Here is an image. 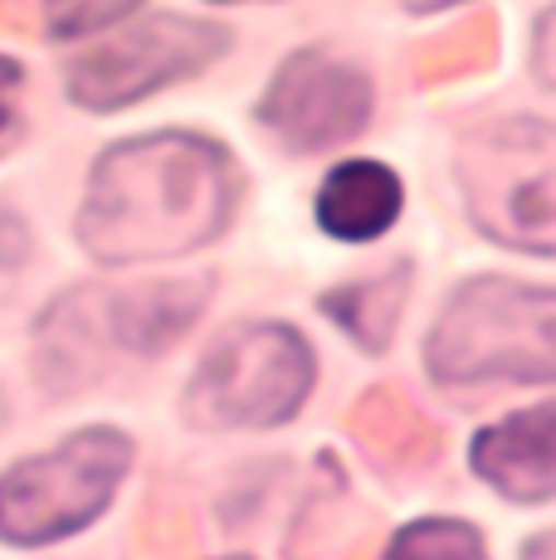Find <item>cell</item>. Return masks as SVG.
<instances>
[{
  "label": "cell",
  "instance_id": "6da1fadb",
  "mask_svg": "<svg viewBox=\"0 0 556 560\" xmlns=\"http://www.w3.org/2000/svg\"><path fill=\"white\" fill-rule=\"evenodd\" d=\"M234 190V161L210 137H132L93 166L79 240L99 264H157L190 254L224 230Z\"/></svg>",
  "mask_w": 556,
  "mask_h": 560
},
{
  "label": "cell",
  "instance_id": "7a4b0ae2",
  "mask_svg": "<svg viewBox=\"0 0 556 560\" xmlns=\"http://www.w3.org/2000/svg\"><path fill=\"white\" fill-rule=\"evenodd\" d=\"M425 365L444 385L532 381L552 385L556 375V298L552 288L474 278L464 283L440 322L430 327Z\"/></svg>",
  "mask_w": 556,
  "mask_h": 560
},
{
  "label": "cell",
  "instance_id": "3957f363",
  "mask_svg": "<svg viewBox=\"0 0 556 560\" xmlns=\"http://www.w3.org/2000/svg\"><path fill=\"white\" fill-rule=\"evenodd\" d=\"M132 468V439L117 429H79L59 448L0 472V541L45 546L99 522Z\"/></svg>",
  "mask_w": 556,
  "mask_h": 560
},
{
  "label": "cell",
  "instance_id": "277c9868",
  "mask_svg": "<svg viewBox=\"0 0 556 560\" xmlns=\"http://www.w3.org/2000/svg\"><path fill=\"white\" fill-rule=\"evenodd\" d=\"M313 390V351L293 327L250 322L206 351L186 390V415L200 429H274L298 415Z\"/></svg>",
  "mask_w": 556,
  "mask_h": 560
},
{
  "label": "cell",
  "instance_id": "5b68a950",
  "mask_svg": "<svg viewBox=\"0 0 556 560\" xmlns=\"http://www.w3.org/2000/svg\"><path fill=\"white\" fill-rule=\"evenodd\" d=\"M210 298V278H176V283H132V288H73L39 322L45 351H55L63 375H83V351H123V357H157L196 322Z\"/></svg>",
  "mask_w": 556,
  "mask_h": 560
},
{
  "label": "cell",
  "instance_id": "8992f818",
  "mask_svg": "<svg viewBox=\"0 0 556 560\" xmlns=\"http://www.w3.org/2000/svg\"><path fill=\"white\" fill-rule=\"evenodd\" d=\"M468 190V214L498 244L528 254L556 249L552 214V127L537 117L498 122L459 161Z\"/></svg>",
  "mask_w": 556,
  "mask_h": 560
},
{
  "label": "cell",
  "instance_id": "52a82bcc",
  "mask_svg": "<svg viewBox=\"0 0 556 560\" xmlns=\"http://www.w3.org/2000/svg\"><path fill=\"white\" fill-rule=\"evenodd\" d=\"M224 54V30L190 15H152L142 25H127L123 35H108L89 45L83 59L69 69V98L93 113H113L147 93L166 89L176 79H190L210 59Z\"/></svg>",
  "mask_w": 556,
  "mask_h": 560
},
{
  "label": "cell",
  "instance_id": "ba28073f",
  "mask_svg": "<svg viewBox=\"0 0 556 560\" xmlns=\"http://www.w3.org/2000/svg\"><path fill=\"white\" fill-rule=\"evenodd\" d=\"M371 117V79L333 49H303L274 73L259 122L293 152L351 142Z\"/></svg>",
  "mask_w": 556,
  "mask_h": 560
},
{
  "label": "cell",
  "instance_id": "9c48e42d",
  "mask_svg": "<svg viewBox=\"0 0 556 560\" xmlns=\"http://www.w3.org/2000/svg\"><path fill=\"white\" fill-rule=\"evenodd\" d=\"M552 405L522 409V415L488 424L474 439V472L498 488L502 498L528 502V508H547L556 488L552 468Z\"/></svg>",
  "mask_w": 556,
  "mask_h": 560
},
{
  "label": "cell",
  "instance_id": "30bf717a",
  "mask_svg": "<svg viewBox=\"0 0 556 560\" xmlns=\"http://www.w3.org/2000/svg\"><path fill=\"white\" fill-rule=\"evenodd\" d=\"M395 214H401V180L381 161H341L317 190V224L333 240H377L395 224Z\"/></svg>",
  "mask_w": 556,
  "mask_h": 560
},
{
  "label": "cell",
  "instance_id": "8fae6325",
  "mask_svg": "<svg viewBox=\"0 0 556 560\" xmlns=\"http://www.w3.org/2000/svg\"><path fill=\"white\" fill-rule=\"evenodd\" d=\"M405 283H410V273H405V264H395L391 273H377V278H367V283H351V288H337V293H327L323 307L333 312V317L367 351H386L391 327L401 322Z\"/></svg>",
  "mask_w": 556,
  "mask_h": 560
},
{
  "label": "cell",
  "instance_id": "7c38bea8",
  "mask_svg": "<svg viewBox=\"0 0 556 560\" xmlns=\"http://www.w3.org/2000/svg\"><path fill=\"white\" fill-rule=\"evenodd\" d=\"M386 560H488L484 556V536L464 522L449 516H430V522L405 526L391 541Z\"/></svg>",
  "mask_w": 556,
  "mask_h": 560
},
{
  "label": "cell",
  "instance_id": "4fadbf2b",
  "mask_svg": "<svg viewBox=\"0 0 556 560\" xmlns=\"http://www.w3.org/2000/svg\"><path fill=\"white\" fill-rule=\"evenodd\" d=\"M137 0H45V25L55 39H83L117 25Z\"/></svg>",
  "mask_w": 556,
  "mask_h": 560
},
{
  "label": "cell",
  "instance_id": "5bb4252c",
  "mask_svg": "<svg viewBox=\"0 0 556 560\" xmlns=\"http://www.w3.org/2000/svg\"><path fill=\"white\" fill-rule=\"evenodd\" d=\"M25 258H30V230H25V220H20L15 210H5V205H0V298H5L10 283L20 278Z\"/></svg>",
  "mask_w": 556,
  "mask_h": 560
},
{
  "label": "cell",
  "instance_id": "9a60e30c",
  "mask_svg": "<svg viewBox=\"0 0 556 560\" xmlns=\"http://www.w3.org/2000/svg\"><path fill=\"white\" fill-rule=\"evenodd\" d=\"M15 93H20V63L0 59V152L15 142Z\"/></svg>",
  "mask_w": 556,
  "mask_h": 560
},
{
  "label": "cell",
  "instance_id": "2e32d148",
  "mask_svg": "<svg viewBox=\"0 0 556 560\" xmlns=\"http://www.w3.org/2000/svg\"><path fill=\"white\" fill-rule=\"evenodd\" d=\"M547 39H552V15L537 20V79L552 89V63H547Z\"/></svg>",
  "mask_w": 556,
  "mask_h": 560
},
{
  "label": "cell",
  "instance_id": "e0dca14e",
  "mask_svg": "<svg viewBox=\"0 0 556 560\" xmlns=\"http://www.w3.org/2000/svg\"><path fill=\"white\" fill-rule=\"evenodd\" d=\"M410 10H440V5H454V0H405Z\"/></svg>",
  "mask_w": 556,
  "mask_h": 560
},
{
  "label": "cell",
  "instance_id": "ac0fdd59",
  "mask_svg": "<svg viewBox=\"0 0 556 560\" xmlns=\"http://www.w3.org/2000/svg\"><path fill=\"white\" fill-rule=\"evenodd\" d=\"M0 419H5V395H0Z\"/></svg>",
  "mask_w": 556,
  "mask_h": 560
},
{
  "label": "cell",
  "instance_id": "d6986e66",
  "mask_svg": "<svg viewBox=\"0 0 556 560\" xmlns=\"http://www.w3.org/2000/svg\"><path fill=\"white\" fill-rule=\"evenodd\" d=\"M224 560H244V556H224Z\"/></svg>",
  "mask_w": 556,
  "mask_h": 560
}]
</instances>
